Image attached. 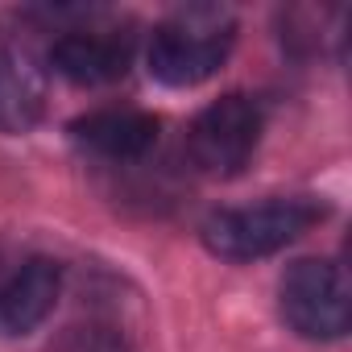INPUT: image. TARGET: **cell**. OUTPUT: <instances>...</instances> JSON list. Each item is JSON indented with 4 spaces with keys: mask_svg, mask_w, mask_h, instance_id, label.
I'll list each match as a JSON object with an SVG mask.
<instances>
[{
    "mask_svg": "<svg viewBox=\"0 0 352 352\" xmlns=\"http://www.w3.org/2000/svg\"><path fill=\"white\" fill-rule=\"evenodd\" d=\"M236 42V21L224 9H183L149 38V75L166 87L212 79Z\"/></svg>",
    "mask_w": 352,
    "mask_h": 352,
    "instance_id": "1",
    "label": "cell"
},
{
    "mask_svg": "<svg viewBox=\"0 0 352 352\" xmlns=\"http://www.w3.org/2000/svg\"><path fill=\"white\" fill-rule=\"evenodd\" d=\"M327 216L319 199H265L253 208H228L204 220V245L224 261H257L290 241H298L307 228H315Z\"/></svg>",
    "mask_w": 352,
    "mask_h": 352,
    "instance_id": "2",
    "label": "cell"
},
{
    "mask_svg": "<svg viewBox=\"0 0 352 352\" xmlns=\"http://www.w3.org/2000/svg\"><path fill=\"white\" fill-rule=\"evenodd\" d=\"M278 307L302 340H340L352 319L348 278L327 257H298L278 282Z\"/></svg>",
    "mask_w": 352,
    "mask_h": 352,
    "instance_id": "3",
    "label": "cell"
},
{
    "mask_svg": "<svg viewBox=\"0 0 352 352\" xmlns=\"http://www.w3.org/2000/svg\"><path fill=\"white\" fill-rule=\"evenodd\" d=\"M257 141H261V108H257V100L232 91L195 116V124L187 133V153L204 174L228 179V174L249 166Z\"/></svg>",
    "mask_w": 352,
    "mask_h": 352,
    "instance_id": "4",
    "label": "cell"
},
{
    "mask_svg": "<svg viewBox=\"0 0 352 352\" xmlns=\"http://www.w3.org/2000/svg\"><path fill=\"white\" fill-rule=\"evenodd\" d=\"M133 42L120 30H75L50 46V67L75 87H104L124 79Z\"/></svg>",
    "mask_w": 352,
    "mask_h": 352,
    "instance_id": "5",
    "label": "cell"
},
{
    "mask_svg": "<svg viewBox=\"0 0 352 352\" xmlns=\"http://www.w3.org/2000/svg\"><path fill=\"white\" fill-rule=\"evenodd\" d=\"M63 290V270L50 257H30L0 282V331L5 336H25L34 331L58 302Z\"/></svg>",
    "mask_w": 352,
    "mask_h": 352,
    "instance_id": "6",
    "label": "cell"
},
{
    "mask_svg": "<svg viewBox=\"0 0 352 352\" xmlns=\"http://www.w3.org/2000/svg\"><path fill=\"white\" fill-rule=\"evenodd\" d=\"M71 141L83 145L87 153H100L112 162H133L153 149L157 120L137 108H100V112L71 120Z\"/></svg>",
    "mask_w": 352,
    "mask_h": 352,
    "instance_id": "7",
    "label": "cell"
},
{
    "mask_svg": "<svg viewBox=\"0 0 352 352\" xmlns=\"http://www.w3.org/2000/svg\"><path fill=\"white\" fill-rule=\"evenodd\" d=\"M46 112V83L30 54L0 42V133H30Z\"/></svg>",
    "mask_w": 352,
    "mask_h": 352,
    "instance_id": "8",
    "label": "cell"
},
{
    "mask_svg": "<svg viewBox=\"0 0 352 352\" xmlns=\"http://www.w3.org/2000/svg\"><path fill=\"white\" fill-rule=\"evenodd\" d=\"M50 352H129V344L112 323H75L54 340Z\"/></svg>",
    "mask_w": 352,
    "mask_h": 352,
    "instance_id": "9",
    "label": "cell"
}]
</instances>
